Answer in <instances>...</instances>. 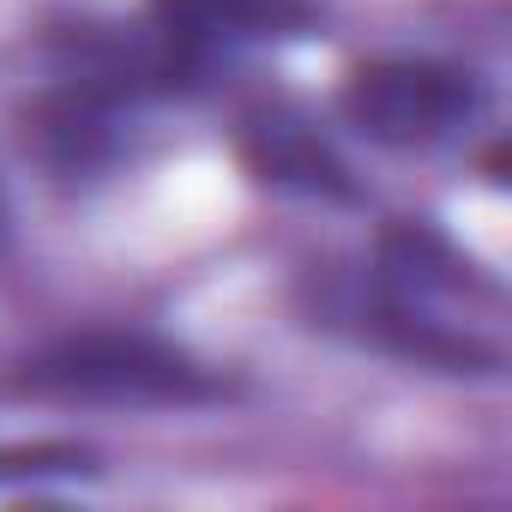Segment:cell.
I'll return each instance as SVG.
<instances>
[{"instance_id": "cell-6", "label": "cell", "mask_w": 512, "mask_h": 512, "mask_svg": "<svg viewBox=\"0 0 512 512\" xmlns=\"http://www.w3.org/2000/svg\"><path fill=\"white\" fill-rule=\"evenodd\" d=\"M37 476H97V452L79 440H43V446L0 452V482H37Z\"/></svg>"}, {"instance_id": "cell-2", "label": "cell", "mask_w": 512, "mask_h": 512, "mask_svg": "<svg viewBox=\"0 0 512 512\" xmlns=\"http://www.w3.org/2000/svg\"><path fill=\"white\" fill-rule=\"evenodd\" d=\"M13 392L43 404H115V410H199L223 404L235 386L199 362L187 344L133 326L67 332L13 362Z\"/></svg>"}, {"instance_id": "cell-3", "label": "cell", "mask_w": 512, "mask_h": 512, "mask_svg": "<svg viewBox=\"0 0 512 512\" xmlns=\"http://www.w3.org/2000/svg\"><path fill=\"white\" fill-rule=\"evenodd\" d=\"M488 109V79L440 55H374L356 61L338 85V115L356 139L380 151H434L452 145Z\"/></svg>"}, {"instance_id": "cell-7", "label": "cell", "mask_w": 512, "mask_h": 512, "mask_svg": "<svg viewBox=\"0 0 512 512\" xmlns=\"http://www.w3.org/2000/svg\"><path fill=\"white\" fill-rule=\"evenodd\" d=\"M7 247H13V193L0 181V260H7Z\"/></svg>"}, {"instance_id": "cell-5", "label": "cell", "mask_w": 512, "mask_h": 512, "mask_svg": "<svg viewBox=\"0 0 512 512\" xmlns=\"http://www.w3.org/2000/svg\"><path fill=\"white\" fill-rule=\"evenodd\" d=\"M241 163L253 169V181L266 187H290V193H308V199H356V175L350 163L332 151V139L296 115V109H266L253 115L247 133H241Z\"/></svg>"}, {"instance_id": "cell-1", "label": "cell", "mask_w": 512, "mask_h": 512, "mask_svg": "<svg viewBox=\"0 0 512 512\" xmlns=\"http://www.w3.org/2000/svg\"><path fill=\"white\" fill-rule=\"evenodd\" d=\"M464 290H488V284L476 278L470 260H458L446 235L422 223L386 229L374 266H314L302 284L308 314L320 326L416 368L494 380L506 368V350L470 320L446 314V302H458Z\"/></svg>"}, {"instance_id": "cell-4", "label": "cell", "mask_w": 512, "mask_h": 512, "mask_svg": "<svg viewBox=\"0 0 512 512\" xmlns=\"http://www.w3.org/2000/svg\"><path fill=\"white\" fill-rule=\"evenodd\" d=\"M314 25V0H151V31L199 73H217V61L260 43H296Z\"/></svg>"}]
</instances>
